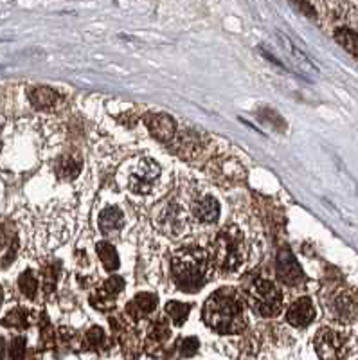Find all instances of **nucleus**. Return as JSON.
I'll return each instance as SVG.
<instances>
[{
  "instance_id": "obj_1",
  "label": "nucleus",
  "mask_w": 358,
  "mask_h": 360,
  "mask_svg": "<svg viewBox=\"0 0 358 360\" xmlns=\"http://www.w3.org/2000/svg\"><path fill=\"white\" fill-rule=\"evenodd\" d=\"M204 321L220 333H238L245 328L241 295L236 288L216 290L204 304Z\"/></svg>"
},
{
  "instance_id": "obj_2",
  "label": "nucleus",
  "mask_w": 358,
  "mask_h": 360,
  "mask_svg": "<svg viewBox=\"0 0 358 360\" xmlns=\"http://www.w3.org/2000/svg\"><path fill=\"white\" fill-rule=\"evenodd\" d=\"M211 272V259L204 249L195 245L177 250L171 262V274L175 285L184 292H196L204 287Z\"/></svg>"
},
{
  "instance_id": "obj_3",
  "label": "nucleus",
  "mask_w": 358,
  "mask_h": 360,
  "mask_svg": "<svg viewBox=\"0 0 358 360\" xmlns=\"http://www.w3.org/2000/svg\"><path fill=\"white\" fill-rule=\"evenodd\" d=\"M248 254V243L243 233L231 225L218 233L212 245V263L222 272H236L245 263Z\"/></svg>"
},
{
  "instance_id": "obj_4",
  "label": "nucleus",
  "mask_w": 358,
  "mask_h": 360,
  "mask_svg": "<svg viewBox=\"0 0 358 360\" xmlns=\"http://www.w3.org/2000/svg\"><path fill=\"white\" fill-rule=\"evenodd\" d=\"M162 169L159 162L150 157H141L128 162L121 172V180L135 195H150L159 184Z\"/></svg>"
},
{
  "instance_id": "obj_5",
  "label": "nucleus",
  "mask_w": 358,
  "mask_h": 360,
  "mask_svg": "<svg viewBox=\"0 0 358 360\" xmlns=\"http://www.w3.org/2000/svg\"><path fill=\"white\" fill-rule=\"evenodd\" d=\"M250 307L261 317H276L283 310V292L269 279H257L250 290Z\"/></svg>"
},
{
  "instance_id": "obj_6",
  "label": "nucleus",
  "mask_w": 358,
  "mask_h": 360,
  "mask_svg": "<svg viewBox=\"0 0 358 360\" xmlns=\"http://www.w3.org/2000/svg\"><path fill=\"white\" fill-rule=\"evenodd\" d=\"M315 352L321 360H342L350 352L346 333L333 328H321L315 335Z\"/></svg>"
},
{
  "instance_id": "obj_7",
  "label": "nucleus",
  "mask_w": 358,
  "mask_h": 360,
  "mask_svg": "<svg viewBox=\"0 0 358 360\" xmlns=\"http://www.w3.org/2000/svg\"><path fill=\"white\" fill-rule=\"evenodd\" d=\"M331 317L340 323H353L358 319V292L351 288L338 290L328 303Z\"/></svg>"
},
{
  "instance_id": "obj_8",
  "label": "nucleus",
  "mask_w": 358,
  "mask_h": 360,
  "mask_svg": "<svg viewBox=\"0 0 358 360\" xmlns=\"http://www.w3.org/2000/svg\"><path fill=\"white\" fill-rule=\"evenodd\" d=\"M209 175L222 186H236L245 179V169L232 157H218L209 164Z\"/></svg>"
},
{
  "instance_id": "obj_9",
  "label": "nucleus",
  "mask_w": 358,
  "mask_h": 360,
  "mask_svg": "<svg viewBox=\"0 0 358 360\" xmlns=\"http://www.w3.org/2000/svg\"><path fill=\"white\" fill-rule=\"evenodd\" d=\"M146 127L150 128L151 135L160 143H171L177 134V124L173 117L167 114H148L146 115Z\"/></svg>"
},
{
  "instance_id": "obj_10",
  "label": "nucleus",
  "mask_w": 358,
  "mask_h": 360,
  "mask_svg": "<svg viewBox=\"0 0 358 360\" xmlns=\"http://www.w3.org/2000/svg\"><path fill=\"white\" fill-rule=\"evenodd\" d=\"M277 276L288 287H298L305 279L301 266L298 265L290 250H283L279 254V258H277Z\"/></svg>"
},
{
  "instance_id": "obj_11",
  "label": "nucleus",
  "mask_w": 358,
  "mask_h": 360,
  "mask_svg": "<svg viewBox=\"0 0 358 360\" xmlns=\"http://www.w3.org/2000/svg\"><path fill=\"white\" fill-rule=\"evenodd\" d=\"M191 217L198 224H215L220 217V204L215 197H200L195 198L191 204Z\"/></svg>"
},
{
  "instance_id": "obj_12",
  "label": "nucleus",
  "mask_w": 358,
  "mask_h": 360,
  "mask_svg": "<svg viewBox=\"0 0 358 360\" xmlns=\"http://www.w3.org/2000/svg\"><path fill=\"white\" fill-rule=\"evenodd\" d=\"M315 319V307L312 299L301 297L298 299L286 311V321L295 328H306Z\"/></svg>"
},
{
  "instance_id": "obj_13",
  "label": "nucleus",
  "mask_w": 358,
  "mask_h": 360,
  "mask_svg": "<svg viewBox=\"0 0 358 360\" xmlns=\"http://www.w3.org/2000/svg\"><path fill=\"white\" fill-rule=\"evenodd\" d=\"M160 227L170 234H182L188 227V214L184 213V209L179 204H170L160 214Z\"/></svg>"
},
{
  "instance_id": "obj_14",
  "label": "nucleus",
  "mask_w": 358,
  "mask_h": 360,
  "mask_svg": "<svg viewBox=\"0 0 358 360\" xmlns=\"http://www.w3.org/2000/svg\"><path fill=\"white\" fill-rule=\"evenodd\" d=\"M98 225L99 229L105 234L115 233V231H119L122 225H124V214H122L121 209L114 207V205H112V207H106L105 211L99 214Z\"/></svg>"
},
{
  "instance_id": "obj_15",
  "label": "nucleus",
  "mask_w": 358,
  "mask_h": 360,
  "mask_svg": "<svg viewBox=\"0 0 358 360\" xmlns=\"http://www.w3.org/2000/svg\"><path fill=\"white\" fill-rule=\"evenodd\" d=\"M29 99L33 103V107L38 110H47V108H53L58 103V94L49 86H34V89L29 90Z\"/></svg>"
},
{
  "instance_id": "obj_16",
  "label": "nucleus",
  "mask_w": 358,
  "mask_h": 360,
  "mask_svg": "<svg viewBox=\"0 0 358 360\" xmlns=\"http://www.w3.org/2000/svg\"><path fill=\"white\" fill-rule=\"evenodd\" d=\"M96 252H98L99 259H101L103 265H105V269L108 270V272L119 269V256L117 250L114 249V245H110V243L106 242H99L98 245H96Z\"/></svg>"
},
{
  "instance_id": "obj_17",
  "label": "nucleus",
  "mask_w": 358,
  "mask_h": 360,
  "mask_svg": "<svg viewBox=\"0 0 358 360\" xmlns=\"http://www.w3.org/2000/svg\"><path fill=\"white\" fill-rule=\"evenodd\" d=\"M335 40L353 56L358 58V33L350 27H340L335 31Z\"/></svg>"
},
{
  "instance_id": "obj_18",
  "label": "nucleus",
  "mask_w": 358,
  "mask_h": 360,
  "mask_svg": "<svg viewBox=\"0 0 358 360\" xmlns=\"http://www.w3.org/2000/svg\"><path fill=\"white\" fill-rule=\"evenodd\" d=\"M157 307V297L153 294H139L137 297L132 301L130 311L135 310V315H148L155 310Z\"/></svg>"
},
{
  "instance_id": "obj_19",
  "label": "nucleus",
  "mask_w": 358,
  "mask_h": 360,
  "mask_svg": "<svg viewBox=\"0 0 358 360\" xmlns=\"http://www.w3.org/2000/svg\"><path fill=\"white\" fill-rule=\"evenodd\" d=\"M189 310H191V304H186V303H179V301H171V303L166 304V314L170 315L173 323L177 326L184 323V321L188 319Z\"/></svg>"
},
{
  "instance_id": "obj_20",
  "label": "nucleus",
  "mask_w": 358,
  "mask_h": 360,
  "mask_svg": "<svg viewBox=\"0 0 358 360\" xmlns=\"http://www.w3.org/2000/svg\"><path fill=\"white\" fill-rule=\"evenodd\" d=\"M18 287H20V292L25 295V297L33 299L37 295L38 290V281L34 278V274L31 270H25L24 274L18 278Z\"/></svg>"
},
{
  "instance_id": "obj_21",
  "label": "nucleus",
  "mask_w": 358,
  "mask_h": 360,
  "mask_svg": "<svg viewBox=\"0 0 358 360\" xmlns=\"http://www.w3.org/2000/svg\"><path fill=\"white\" fill-rule=\"evenodd\" d=\"M15 252V238L6 231H0V263L11 259Z\"/></svg>"
},
{
  "instance_id": "obj_22",
  "label": "nucleus",
  "mask_w": 358,
  "mask_h": 360,
  "mask_svg": "<svg viewBox=\"0 0 358 360\" xmlns=\"http://www.w3.org/2000/svg\"><path fill=\"white\" fill-rule=\"evenodd\" d=\"M4 326H11V328H24L27 326V311L24 308H15L13 311H9L8 317L2 321Z\"/></svg>"
},
{
  "instance_id": "obj_23",
  "label": "nucleus",
  "mask_w": 358,
  "mask_h": 360,
  "mask_svg": "<svg viewBox=\"0 0 358 360\" xmlns=\"http://www.w3.org/2000/svg\"><path fill=\"white\" fill-rule=\"evenodd\" d=\"M122 287H124V281L121 278H117V276H114V278H110L105 283V292L110 297H115L122 290Z\"/></svg>"
},
{
  "instance_id": "obj_24",
  "label": "nucleus",
  "mask_w": 358,
  "mask_h": 360,
  "mask_svg": "<svg viewBox=\"0 0 358 360\" xmlns=\"http://www.w3.org/2000/svg\"><path fill=\"white\" fill-rule=\"evenodd\" d=\"M24 339H15L13 340V346H11V355H13V359H17V360H20L22 359V355H24Z\"/></svg>"
},
{
  "instance_id": "obj_25",
  "label": "nucleus",
  "mask_w": 358,
  "mask_h": 360,
  "mask_svg": "<svg viewBox=\"0 0 358 360\" xmlns=\"http://www.w3.org/2000/svg\"><path fill=\"white\" fill-rule=\"evenodd\" d=\"M103 339H105V335H103L101 328H92V330L87 333V340H89L90 344H99L103 342Z\"/></svg>"
},
{
  "instance_id": "obj_26",
  "label": "nucleus",
  "mask_w": 358,
  "mask_h": 360,
  "mask_svg": "<svg viewBox=\"0 0 358 360\" xmlns=\"http://www.w3.org/2000/svg\"><path fill=\"white\" fill-rule=\"evenodd\" d=\"M2 355H4V340L0 339V359H2Z\"/></svg>"
},
{
  "instance_id": "obj_27",
  "label": "nucleus",
  "mask_w": 358,
  "mask_h": 360,
  "mask_svg": "<svg viewBox=\"0 0 358 360\" xmlns=\"http://www.w3.org/2000/svg\"><path fill=\"white\" fill-rule=\"evenodd\" d=\"M0 301H2V290H0Z\"/></svg>"
}]
</instances>
